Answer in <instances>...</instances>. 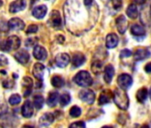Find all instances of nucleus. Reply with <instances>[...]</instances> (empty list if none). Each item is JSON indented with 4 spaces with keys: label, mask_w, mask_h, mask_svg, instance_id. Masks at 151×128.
I'll list each match as a JSON object with an SVG mask.
<instances>
[{
    "label": "nucleus",
    "mask_w": 151,
    "mask_h": 128,
    "mask_svg": "<svg viewBox=\"0 0 151 128\" xmlns=\"http://www.w3.org/2000/svg\"><path fill=\"white\" fill-rule=\"evenodd\" d=\"M117 84L122 90H127L132 85V78L128 74H122L117 78Z\"/></svg>",
    "instance_id": "obj_5"
},
{
    "label": "nucleus",
    "mask_w": 151,
    "mask_h": 128,
    "mask_svg": "<svg viewBox=\"0 0 151 128\" xmlns=\"http://www.w3.org/2000/svg\"><path fill=\"white\" fill-rule=\"evenodd\" d=\"M113 97V93H111L110 90H104L101 93L99 97V104L100 105H104L106 103H109L110 100Z\"/></svg>",
    "instance_id": "obj_20"
},
{
    "label": "nucleus",
    "mask_w": 151,
    "mask_h": 128,
    "mask_svg": "<svg viewBox=\"0 0 151 128\" xmlns=\"http://www.w3.org/2000/svg\"><path fill=\"white\" fill-rule=\"evenodd\" d=\"M22 86L24 88L23 91V95L24 97H28L31 93V89L33 87V80L29 77H24L22 79Z\"/></svg>",
    "instance_id": "obj_15"
},
{
    "label": "nucleus",
    "mask_w": 151,
    "mask_h": 128,
    "mask_svg": "<svg viewBox=\"0 0 151 128\" xmlns=\"http://www.w3.org/2000/svg\"><path fill=\"white\" fill-rule=\"evenodd\" d=\"M113 5H114V6H116V9H119L121 7V6H122V2H120V1H115V2H113Z\"/></svg>",
    "instance_id": "obj_41"
},
{
    "label": "nucleus",
    "mask_w": 151,
    "mask_h": 128,
    "mask_svg": "<svg viewBox=\"0 0 151 128\" xmlns=\"http://www.w3.org/2000/svg\"><path fill=\"white\" fill-rule=\"evenodd\" d=\"M37 42V37H30V38H28L26 41H25V45L28 46V47H31L33 45H35Z\"/></svg>",
    "instance_id": "obj_35"
},
{
    "label": "nucleus",
    "mask_w": 151,
    "mask_h": 128,
    "mask_svg": "<svg viewBox=\"0 0 151 128\" xmlns=\"http://www.w3.org/2000/svg\"><path fill=\"white\" fill-rule=\"evenodd\" d=\"M116 25L120 34H124L128 28V22L124 15H120L116 19Z\"/></svg>",
    "instance_id": "obj_10"
},
{
    "label": "nucleus",
    "mask_w": 151,
    "mask_h": 128,
    "mask_svg": "<svg viewBox=\"0 0 151 128\" xmlns=\"http://www.w3.org/2000/svg\"><path fill=\"white\" fill-rule=\"evenodd\" d=\"M14 58L18 62L24 65V64H27L29 60V54L26 50H20L15 52Z\"/></svg>",
    "instance_id": "obj_11"
},
{
    "label": "nucleus",
    "mask_w": 151,
    "mask_h": 128,
    "mask_svg": "<svg viewBox=\"0 0 151 128\" xmlns=\"http://www.w3.org/2000/svg\"><path fill=\"white\" fill-rule=\"evenodd\" d=\"M2 5H3V2H2V1H0V6H1Z\"/></svg>",
    "instance_id": "obj_47"
},
{
    "label": "nucleus",
    "mask_w": 151,
    "mask_h": 128,
    "mask_svg": "<svg viewBox=\"0 0 151 128\" xmlns=\"http://www.w3.org/2000/svg\"><path fill=\"white\" fill-rule=\"evenodd\" d=\"M69 114L72 117H78L81 115V109L78 106H73L69 110Z\"/></svg>",
    "instance_id": "obj_31"
},
{
    "label": "nucleus",
    "mask_w": 151,
    "mask_h": 128,
    "mask_svg": "<svg viewBox=\"0 0 151 128\" xmlns=\"http://www.w3.org/2000/svg\"><path fill=\"white\" fill-rule=\"evenodd\" d=\"M150 56V52L147 49H138L134 53L135 60H141L148 58Z\"/></svg>",
    "instance_id": "obj_23"
},
{
    "label": "nucleus",
    "mask_w": 151,
    "mask_h": 128,
    "mask_svg": "<svg viewBox=\"0 0 151 128\" xmlns=\"http://www.w3.org/2000/svg\"><path fill=\"white\" fill-rule=\"evenodd\" d=\"M49 23L51 26L54 29H60L61 26V18L60 15V13L56 10H53L51 14H50V19H49Z\"/></svg>",
    "instance_id": "obj_7"
},
{
    "label": "nucleus",
    "mask_w": 151,
    "mask_h": 128,
    "mask_svg": "<svg viewBox=\"0 0 151 128\" xmlns=\"http://www.w3.org/2000/svg\"><path fill=\"white\" fill-rule=\"evenodd\" d=\"M34 113V108L32 103L29 101H26L23 104V106L22 107V114L24 117L26 118H29L32 116Z\"/></svg>",
    "instance_id": "obj_14"
},
{
    "label": "nucleus",
    "mask_w": 151,
    "mask_h": 128,
    "mask_svg": "<svg viewBox=\"0 0 151 128\" xmlns=\"http://www.w3.org/2000/svg\"><path fill=\"white\" fill-rule=\"evenodd\" d=\"M68 128H86V124L83 121H78L71 124Z\"/></svg>",
    "instance_id": "obj_34"
},
{
    "label": "nucleus",
    "mask_w": 151,
    "mask_h": 128,
    "mask_svg": "<svg viewBox=\"0 0 151 128\" xmlns=\"http://www.w3.org/2000/svg\"><path fill=\"white\" fill-rule=\"evenodd\" d=\"M54 120V116L52 113H45L39 118V124L42 126L50 125Z\"/></svg>",
    "instance_id": "obj_22"
},
{
    "label": "nucleus",
    "mask_w": 151,
    "mask_h": 128,
    "mask_svg": "<svg viewBox=\"0 0 151 128\" xmlns=\"http://www.w3.org/2000/svg\"><path fill=\"white\" fill-rule=\"evenodd\" d=\"M21 45V39L17 36H10L2 43H0V49L4 52L17 50Z\"/></svg>",
    "instance_id": "obj_3"
},
{
    "label": "nucleus",
    "mask_w": 151,
    "mask_h": 128,
    "mask_svg": "<svg viewBox=\"0 0 151 128\" xmlns=\"http://www.w3.org/2000/svg\"><path fill=\"white\" fill-rule=\"evenodd\" d=\"M33 55L37 60H45L46 59V57H47V52L43 46L36 45L34 50H33Z\"/></svg>",
    "instance_id": "obj_13"
},
{
    "label": "nucleus",
    "mask_w": 151,
    "mask_h": 128,
    "mask_svg": "<svg viewBox=\"0 0 151 128\" xmlns=\"http://www.w3.org/2000/svg\"><path fill=\"white\" fill-rule=\"evenodd\" d=\"M101 128H113V127H111V126H108V125H106V126H103V127H101Z\"/></svg>",
    "instance_id": "obj_44"
},
{
    "label": "nucleus",
    "mask_w": 151,
    "mask_h": 128,
    "mask_svg": "<svg viewBox=\"0 0 151 128\" xmlns=\"http://www.w3.org/2000/svg\"><path fill=\"white\" fill-rule=\"evenodd\" d=\"M1 73H2V74H5V75L6 74V70H1Z\"/></svg>",
    "instance_id": "obj_45"
},
{
    "label": "nucleus",
    "mask_w": 151,
    "mask_h": 128,
    "mask_svg": "<svg viewBox=\"0 0 151 128\" xmlns=\"http://www.w3.org/2000/svg\"><path fill=\"white\" fill-rule=\"evenodd\" d=\"M8 64V60L5 55L0 54V68L5 67Z\"/></svg>",
    "instance_id": "obj_37"
},
{
    "label": "nucleus",
    "mask_w": 151,
    "mask_h": 128,
    "mask_svg": "<svg viewBox=\"0 0 151 128\" xmlns=\"http://www.w3.org/2000/svg\"><path fill=\"white\" fill-rule=\"evenodd\" d=\"M21 96L19 94H13L9 98V103L11 105H17L21 102Z\"/></svg>",
    "instance_id": "obj_32"
},
{
    "label": "nucleus",
    "mask_w": 151,
    "mask_h": 128,
    "mask_svg": "<svg viewBox=\"0 0 151 128\" xmlns=\"http://www.w3.org/2000/svg\"><path fill=\"white\" fill-rule=\"evenodd\" d=\"M14 82L11 79H6L5 81H3V86L5 88H11L14 86Z\"/></svg>",
    "instance_id": "obj_39"
},
{
    "label": "nucleus",
    "mask_w": 151,
    "mask_h": 128,
    "mask_svg": "<svg viewBox=\"0 0 151 128\" xmlns=\"http://www.w3.org/2000/svg\"><path fill=\"white\" fill-rule=\"evenodd\" d=\"M58 98H59V93L57 92H51L47 98V101H46L47 105L49 107H54L57 104Z\"/></svg>",
    "instance_id": "obj_26"
},
{
    "label": "nucleus",
    "mask_w": 151,
    "mask_h": 128,
    "mask_svg": "<svg viewBox=\"0 0 151 128\" xmlns=\"http://www.w3.org/2000/svg\"><path fill=\"white\" fill-rule=\"evenodd\" d=\"M149 96H150V100H151V88H150V91H149Z\"/></svg>",
    "instance_id": "obj_46"
},
{
    "label": "nucleus",
    "mask_w": 151,
    "mask_h": 128,
    "mask_svg": "<svg viewBox=\"0 0 151 128\" xmlns=\"http://www.w3.org/2000/svg\"><path fill=\"white\" fill-rule=\"evenodd\" d=\"M22 128H33V127L30 125H24V126H22Z\"/></svg>",
    "instance_id": "obj_42"
},
{
    "label": "nucleus",
    "mask_w": 151,
    "mask_h": 128,
    "mask_svg": "<svg viewBox=\"0 0 151 128\" xmlns=\"http://www.w3.org/2000/svg\"><path fill=\"white\" fill-rule=\"evenodd\" d=\"M101 67H102V63H101V61L96 60V61H94V62L93 63V65H92V70H93V71L95 74H97L98 72L101 71Z\"/></svg>",
    "instance_id": "obj_33"
},
{
    "label": "nucleus",
    "mask_w": 151,
    "mask_h": 128,
    "mask_svg": "<svg viewBox=\"0 0 151 128\" xmlns=\"http://www.w3.org/2000/svg\"><path fill=\"white\" fill-rule=\"evenodd\" d=\"M47 13V7L44 5L36 6L32 10V14L35 18L37 19H43Z\"/></svg>",
    "instance_id": "obj_18"
},
{
    "label": "nucleus",
    "mask_w": 151,
    "mask_h": 128,
    "mask_svg": "<svg viewBox=\"0 0 151 128\" xmlns=\"http://www.w3.org/2000/svg\"><path fill=\"white\" fill-rule=\"evenodd\" d=\"M69 61H70V57L68 53L65 52L58 54L55 58L56 65L60 68H65L69 63Z\"/></svg>",
    "instance_id": "obj_8"
},
{
    "label": "nucleus",
    "mask_w": 151,
    "mask_h": 128,
    "mask_svg": "<svg viewBox=\"0 0 151 128\" xmlns=\"http://www.w3.org/2000/svg\"><path fill=\"white\" fill-rule=\"evenodd\" d=\"M147 97V88H140L139 90H138L137 93H136V99L138 100L139 102H144L146 101Z\"/></svg>",
    "instance_id": "obj_28"
},
{
    "label": "nucleus",
    "mask_w": 151,
    "mask_h": 128,
    "mask_svg": "<svg viewBox=\"0 0 151 128\" xmlns=\"http://www.w3.org/2000/svg\"><path fill=\"white\" fill-rule=\"evenodd\" d=\"M113 98H114V102L116 105L123 109L125 110L129 107V97L124 93L122 89H116L113 93Z\"/></svg>",
    "instance_id": "obj_2"
},
{
    "label": "nucleus",
    "mask_w": 151,
    "mask_h": 128,
    "mask_svg": "<svg viewBox=\"0 0 151 128\" xmlns=\"http://www.w3.org/2000/svg\"><path fill=\"white\" fill-rule=\"evenodd\" d=\"M126 14L131 19H136L138 17V9L136 5L131 4L126 9Z\"/></svg>",
    "instance_id": "obj_25"
},
{
    "label": "nucleus",
    "mask_w": 151,
    "mask_h": 128,
    "mask_svg": "<svg viewBox=\"0 0 151 128\" xmlns=\"http://www.w3.org/2000/svg\"><path fill=\"white\" fill-rule=\"evenodd\" d=\"M132 51L129 50V49H124L121 51L120 52V57L121 58H126V57H130L132 55Z\"/></svg>",
    "instance_id": "obj_38"
},
{
    "label": "nucleus",
    "mask_w": 151,
    "mask_h": 128,
    "mask_svg": "<svg viewBox=\"0 0 151 128\" xmlns=\"http://www.w3.org/2000/svg\"><path fill=\"white\" fill-rule=\"evenodd\" d=\"M145 71L147 73H151V62L147 63V65L145 66Z\"/></svg>",
    "instance_id": "obj_40"
},
{
    "label": "nucleus",
    "mask_w": 151,
    "mask_h": 128,
    "mask_svg": "<svg viewBox=\"0 0 151 128\" xmlns=\"http://www.w3.org/2000/svg\"><path fill=\"white\" fill-rule=\"evenodd\" d=\"M8 27L10 29L13 30H22L24 29L25 24L22 22V20L19 18H13L8 22Z\"/></svg>",
    "instance_id": "obj_12"
},
{
    "label": "nucleus",
    "mask_w": 151,
    "mask_h": 128,
    "mask_svg": "<svg viewBox=\"0 0 151 128\" xmlns=\"http://www.w3.org/2000/svg\"><path fill=\"white\" fill-rule=\"evenodd\" d=\"M141 128H149V126L147 124H144V125L141 126Z\"/></svg>",
    "instance_id": "obj_43"
},
{
    "label": "nucleus",
    "mask_w": 151,
    "mask_h": 128,
    "mask_svg": "<svg viewBox=\"0 0 151 128\" xmlns=\"http://www.w3.org/2000/svg\"><path fill=\"white\" fill-rule=\"evenodd\" d=\"M44 71H45V66L43 65V64L36 63L34 65V67H33V75L38 81L43 80Z\"/></svg>",
    "instance_id": "obj_16"
},
{
    "label": "nucleus",
    "mask_w": 151,
    "mask_h": 128,
    "mask_svg": "<svg viewBox=\"0 0 151 128\" xmlns=\"http://www.w3.org/2000/svg\"><path fill=\"white\" fill-rule=\"evenodd\" d=\"M44 98L43 96L41 95H36L34 97V101H33V103H34V106L37 109H42L43 105H44Z\"/></svg>",
    "instance_id": "obj_30"
},
{
    "label": "nucleus",
    "mask_w": 151,
    "mask_h": 128,
    "mask_svg": "<svg viewBox=\"0 0 151 128\" xmlns=\"http://www.w3.org/2000/svg\"><path fill=\"white\" fill-rule=\"evenodd\" d=\"M71 97L70 94L68 93H64L63 94H61L60 98V104L61 107H64L66 105H68L70 102Z\"/></svg>",
    "instance_id": "obj_29"
},
{
    "label": "nucleus",
    "mask_w": 151,
    "mask_h": 128,
    "mask_svg": "<svg viewBox=\"0 0 151 128\" xmlns=\"http://www.w3.org/2000/svg\"><path fill=\"white\" fill-rule=\"evenodd\" d=\"M74 82L79 86L87 87V86H92L93 78L89 72L86 70H82L74 77Z\"/></svg>",
    "instance_id": "obj_4"
},
{
    "label": "nucleus",
    "mask_w": 151,
    "mask_h": 128,
    "mask_svg": "<svg viewBox=\"0 0 151 128\" xmlns=\"http://www.w3.org/2000/svg\"><path fill=\"white\" fill-rule=\"evenodd\" d=\"M85 5L86 6V9L84 10L82 7L81 2L78 1H68L66 3L64 6V14H65V18L67 22V25L69 24V22L72 23L76 20L75 22H80V29L83 28H87L84 21H86L87 23H89V20H93L94 22L96 21L93 19L94 17L98 18V14H87L88 13H92L94 11L93 8V6L95 5L93 1H84Z\"/></svg>",
    "instance_id": "obj_1"
},
{
    "label": "nucleus",
    "mask_w": 151,
    "mask_h": 128,
    "mask_svg": "<svg viewBox=\"0 0 151 128\" xmlns=\"http://www.w3.org/2000/svg\"><path fill=\"white\" fill-rule=\"evenodd\" d=\"M114 75H115V69L111 64H109V65L105 68V70H104V80H105V82L108 84L111 83Z\"/></svg>",
    "instance_id": "obj_21"
},
{
    "label": "nucleus",
    "mask_w": 151,
    "mask_h": 128,
    "mask_svg": "<svg viewBox=\"0 0 151 128\" xmlns=\"http://www.w3.org/2000/svg\"><path fill=\"white\" fill-rule=\"evenodd\" d=\"M85 61H86V57L81 52H76L72 56V64H73V66L76 68L80 67L81 65H83V64L85 63Z\"/></svg>",
    "instance_id": "obj_17"
},
{
    "label": "nucleus",
    "mask_w": 151,
    "mask_h": 128,
    "mask_svg": "<svg viewBox=\"0 0 151 128\" xmlns=\"http://www.w3.org/2000/svg\"><path fill=\"white\" fill-rule=\"evenodd\" d=\"M51 83H52V86H54L56 88H60L65 85V81L60 76H53L52 78Z\"/></svg>",
    "instance_id": "obj_27"
},
{
    "label": "nucleus",
    "mask_w": 151,
    "mask_h": 128,
    "mask_svg": "<svg viewBox=\"0 0 151 128\" xmlns=\"http://www.w3.org/2000/svg\"><path fill=\"white\" fill-rule=\"evenodd\" d=\"M131 33L135 37H143L145 36L146 31L143 27L139 26V24H133L131 27Z\"/></svg>",
    "instance_id": "obj_24"
},
{
    "label": "nucleus",
    "mask_w": 151,
    "mask_h": 128,
    "mask_svg": "<svg viewBox=\"0 0 151 128\" xmlns=\"http://www.w3.org/2000/svg\"><path fill=\"white\" fill-rule=\"evenodd\" d=\"M118 41H119L118 37L114 33H110L106 37V46L109 49L115 48L117 45Z\"/></svg>",
    "instance_id": "obj_19"
},
{
    "label": "nucleus",
    "mask_w": 151,
    "mask_h": 128,
    "mask_svg": "<svg viewBox=\"0 0 151 128\" xmlns=\"http://www.w3.org/2000/svg\"><path fill=\"white\" fill-rule=\"evenodd\" d=\"M37 30H38V27L35 24H31L28 27L26 32H27V34H33V33H36Z\"/></svg>",
    "instance_id": "obj_36"
},
{
    "label": "nucleus",
    "mask_w": 151,
    "mask_h": 128,
    "mask_svg": "<svg viewBox=\"0 0 151 128\" xmlns=\"http://www.w3.org/2000/svg\"><path fill=\"white\" fill-rule=\"evenodd\" d=\"M26 6H27V3L25 1H22V0H18V1L12 2L10 4L9 12L12 13V14H16L18 12H21V11L24 10Z\"/></svg>",
    "instance_id": "obj_9"
},
{
    "label": "nucleus",
    "mask_w": 151,
    "mask_h": 128,
    "mask_svg": "<svg viewBox=\"0 0 151 128\" xmlns=\"http://www.w3.org/2000/svg\"><path fill=\"white\" fill-rule=\"evenodd\" d=\"M78 96L83 101L88 104H93L95 101V93L92 90H89V89L80 91Z\"/></svg>",
    "instance_id": "obj_6"
}]
</instances>
